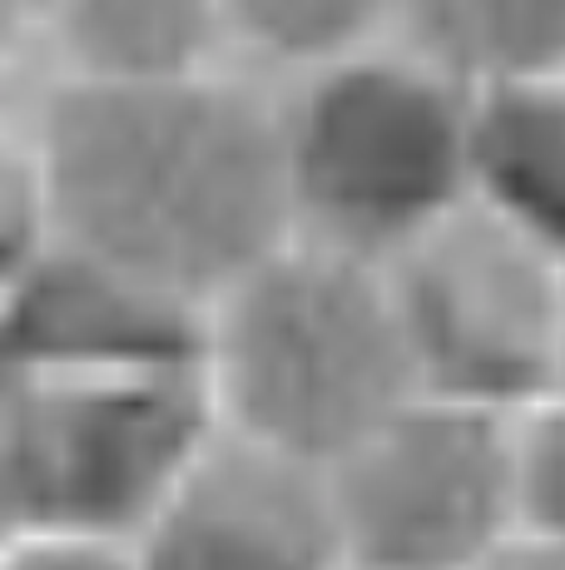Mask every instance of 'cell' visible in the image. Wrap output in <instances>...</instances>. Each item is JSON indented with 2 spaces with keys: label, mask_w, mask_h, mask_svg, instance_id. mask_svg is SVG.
Masks as SVG:
<instances>
[{
  "label": "cell",
  "mask_w": 565,
  "mask_h": 570,
  "mask_svg": "<svg viewBox=\"0 0 565 570\" xmlns=\"http://www.w3.org/2000/svg\"><path fill=\"white\" fill-rule=\"evenodd\" d=\"M214 432L199 313L65 254L0 308V535H135Z\"/></svg>",
  "instance_id": "1"
},
{
  "label": "cell",
  "mask_w": 565,
  "mask_h": 570,
  "mask_svg": "<svg viewBox=\"0 0 565 570\" xmlns=\"http://www.w3.org/2000/svg\"><path fill=\"white\" fill-rule=\"evenodd\" d=\"M46 85H149L228 65L219 0H60Z\"/></svg>",
  "instance_id": "9"
},
{
  "label": "cell",
  "mask_w": 565,
  "mask_h": 570,
  "mask_svg": "<svg viewBox=\"0 0 565 570\" xmlns=\"http://www.w3.org/2000/svg\"><path fill=\"white\" fill-rule=\"evenodd\" d=\"M228 65L278 85L397 40V0H219Z\"/></svg>",
  "instance_id": "11"
},
{
  "label": "cell",
  "mask_w": 565,
  "mask_h": 570,
  "mask_svg": "<svg viewBox=\"0 0 565 570\" xmlns=\"http://www.w3.org/2000/svg\"><path fill=\"white\" fill-rule=\"evenodd\" d=\"M129 541L139 570H347L323 471L224 432Z\"/></svg>",
  "instance_id": "7"
},
{
  "label": "cell",
  "mask_w": 565,
  "mask_h": 570,
  "mask_svg": "<svg viewBox=\"0 0 565 570\" xmlns=\"http://www.w3.org/2000/svg\"><path fill=\"white\" fill-rule=\"evenodd\" d=\"M0 570H139L129 535L26 531L0 535Z\"/></svg>",
  "instance_id": "14"
},
{
  "label": "cell",
  "mask_w": 565,
  "mask_h": 570,
  "mask_svg": "<svg viewBox=\"0 0 565 570\" xmlns=\"http://www.w3.org/2000/svg\"><path fill=\"white\" fill-rule=\"evenodd\" d=\"M60 0H0V50L40 55V40L50 30Z\"/></svg>",
  "instance_id": "15"
},
{
  "label": "cell",
  "mask_w": 565,
  "mask_h": 570,
  "mask_svg": "<svg viewBox=\"0 0 565 570\" xmlns=\"http://www.w3.org/2000/svg\"><path fill=\"white\" fill-rule=\"evenodd\" d=\"M472 199L565 258V65L476 90Z\"/></svg>",
  "instance_id": "8"
},
{
  "label": "cell",
  "mask_w": 565,
  "mask_h": 570,
  "mask_svg": "<svg viewBox=\"0 0 565 570\" xmlns=\"http://www.w3.org/2000/svg\"><path fill=\"white\" fill-rule=\"evenodd\" d=\"M347 570H472L516 531L506 416L417 392L323 471Z\"/></svg>",
  "instance_id": "6"
},
{
  "label": "cell",
  "mask_w": 565,
  "mask_h": 570,
  "mask_svg": "<svg viewBox=\"0 0 565 570\" xmlns=\"http://www.w3.org/2000/svg\"><path fill=\"white\" fill-rule=\"evenodd\" d=\"M417 387L511 416L565 387V258L482 204L387 263Z\"/></svg>",
  "instance_id": "5"
},
{
  "label": "cell",
  "mask_w": 565,
  "mask_h": 570,
  "mask_svg": "<svg viewBox=\"0 0 565 570\" xmlns=\"http://www.w3.org/2000/svg\"><path fill=\"white\" fill-rule=\"evenodd\" d=\"M472 570H565V551L561 546H546L526 531H511L496 551H486Z\"/></svg>",
  "instance_id": "16"
},
{
  "label": "cell",
  "mask_w": 565,
  "mask_h": 570,
  "mask_svg": "<svg viewBox=\"0 0 565 570\" xmlns=\"http://www.w3.org/2000/svg\"><path fill=\"white\" fill-rule=\"evenodd\" d=\"M397 40L482 90L565 65V0H397Z\"/></svg>",
  "instance_id": "10"
},
{
  "label": "cell",
  "mask_w": 565,
  "mask_h": 570,
  "mask_svg": "<svg viewBox=\"0 0 565 570\" xmlns=\"http://www.w3.org/2000/svg\"><path fill=\"white\" fill-rule=\"evenodd\" d=\"M56 254L199 313L293 238L274 90L204 70L46 85L30 105Z\"/></svg>",
  "instance_id": "2"
},
{
  "label": "cell",
  "mask_w": 565,
  "mask_h": 570,
  "mask_svg": "<svg viewBox=\"0 0 565 570\" xmlns=\"http://www.w3.org/2000/svg\"><path fill=\"white\" fill-rule=\"evenodd\" d=\"M214 426L298 466H338L417 397L387 268L288 238L199 317Z\"/></svg>",
  "instance_id": "3"
},
{
  "label": "cell",
  "mask_w": 565,
  "mask_h": 570,
  "mask_svg": "<svg viewBox=\"0 0 565 570\" xmlns=\"http://www.w3.org/2000/svg\"><path fill=\"white\" fill-rule=\"evenodd\" d=\"M516 531L565 551V387L506 416Z\"/></svg>",
  "instance_id": "13"
},
{
  "label": "cell",
  "mask_w": 565,
  "mask_h": 570,
  "mask_svg": "<svg viewBox=\"0 0 565 570\" xmlns=\"http://www.w3.org/2000/svg\"><path fill=\"white\" fill-rule=\"evenodd\" d=\"M476 90L402 40L274 85L288 224L387 268L472 204Z\"/></svg>",
  "instance_id": "4"
},
{
  "label": "cell",
  "mask_w": 565,
  "mask_h": 570,
  "mask_svg": "<svg viewBox=\"0 0 565 570\" xmlns=\"http://www.w3.org/2000/svg\"><path fill=\"white\" fill-rule=\"evenodd\" d=\"M56 258L46 164L30 109L0 100V308Z\"/></svg>",
  "instance_id": "12"
}]
</instances>
